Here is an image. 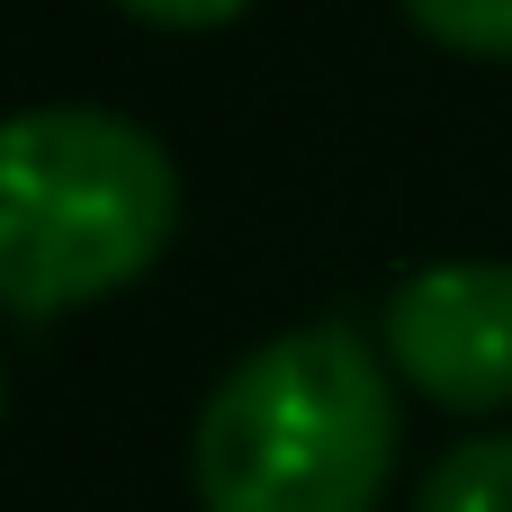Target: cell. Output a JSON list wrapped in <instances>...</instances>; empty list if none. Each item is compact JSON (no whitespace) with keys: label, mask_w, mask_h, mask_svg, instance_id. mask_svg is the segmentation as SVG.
Instances as JSON below:
<instances>
[{"label":"cell","mask_w":512,"mask_h":512,"mask_svg":"<svg viewBox=\"0 0 512 512\" xmlns=\"http://www.w3.org/2000/svg\"><path fill=\"white\" fill-rule=\"evenodd\" d=\"M396 369L351 324L243 351L189 432L198 512H378L396 477Z\"/></svg>","instance_id":"obj_1"},{"label":"cell","mask_w":512,"mask_h":512,"mask_svg":"<svg viewBox=\"0 0 512 512\" xmlns=\"http://www.w3.org/2000/svg\"><path fill=\"white\" fill-rule=\"evenodd\" d=\"M180 225V171L162 135L117 108L0 117V306L72 315L135 288Z\"/></svg>","instance_id":"obj_2"},{"label":"cell","mask_w":512,"mask_h":512,"mask_svg":"<svg viewBox=\"0 0 512 512\" xmlns=\"http://www.w3.org/2000/svg\"><path fill=\"white\" fill-rule=\"evenodd\" d=\"M387 369L441 414L512 405V261H432L387 288L378 315Z\"/></svg>","instance_id":"obj_3"},{"label":"cell","mask_w":512,"mask_h":512,"mask_svg":"<svg viewBox=\"0 0 512 512\" xmlns=\"http://www.w3.org/2000/svg\"><path fill=\"white\" fill-rule=\"evenodd\" d=\"M414 512H512V432H477L432 459Z\"/></svg>","instance_id":"obj_4"},{"label":"cell","mask_w":512,"mask_h":512,"mask_svg":"<svg viewBox=\"0 0 512 512\" xmlns=\"http://www.w3.org/2000/svg\"><path fill=\"white\" fill-rule=\"evenodd\" d=\"M405 18L468 63H512V0H405Z\"/></svg>","instance_id":"obj_5"},{"label":"cell","mask_w":512,"mask_h":512,"mask_svg":"<svg viewBox=\"0 0 512 512\" xmlns=\"http://www.w3.org/2000/svg\"><path fill=\"white\" fill-rule=\"evenodd\" d=\"M126 18H144V27H225V18H243L252 0H117Z\"/></svg>","instance_id":"obj_6"}]
</instances>
